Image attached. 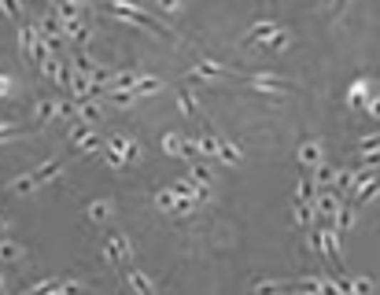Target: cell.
I'll return each instance as SVG.
<instances>
[{
  "label": "cell",
  "mask_w": 380,
  "mask_h": 295,
  "mask_svg": "<svg viewBox=\"0 0 380 295\" xmlns=\"http://www.w3.org/2000/svg\"><path fill=\"white\" fill-rule=\"evenodd\" d=\"M125 281H130V288H133V295H155V284L144 277L140 269H133V266H125Z\"/></svg>",
  "instance_id": "30bf717a"
},
{
  "label": "cell",
  "mask_w": 380,
  "mask_h": 295,
  "mask_svg": "<svg viewBox=\"0 0 380 295\" xmlns=\"http://www.w3.org/2000/svg\"><path fill=\"white\" fill-rule=\"evenodd\" d=\"M108 100L115 103V108H133V103H137V93H108Z\"/></svg>",
  "instance_id": "e575fe53"
},
{
  "label": "cell",
  "mask_w": 380,
  "mask_h": 295,
  "mask_svg": "<svg viewBox=\"0 0 380 295\" xmlns=\"http://www.w3.org/2000/svg\"><path fill=\"white\" fill-rule=\"evenodd\" d=\"M292 295H322V277H303V281H292Z\"/></svg>",
  "instance_id": "e0dca14e"
},
{
  "label": "cell",
  "mask_w": 380,
  "mask_h": 295,
  "mask_svg": "<svg viewBox=\"0 0 380 295\" xmlns=\"http://www.w3.org/2000/svg\"><path fill=\"white\" fill-rule=\"evenodd\" d=\"M255 295H292V281H259Z\"/></svg>",
  "instance_id": "9a60e30c"
},
{
  "label": "cell",
  "mask_w": 380,
  "mask_h": 295,
  "mask_svg": "<svg viewBox=\"0 0 380 295\" xmlns=\"http://www.w3.org/2000/svg\"><path fill=\"white\" fill-rule=\"evenodd\" d=\"M218 159L225 162V166H240V148H233V144H229V140H218Z\"/></svg>",
  "instance_id": "7402d4cb"
},
{
  "label": "cell",
  "mask_w": 380,
  "mask_h": 295,
  "mask_svg": "<svg viewBox=\"0 0 380 295\" xmlns=\"http://www.w3.org/2000/svg\"><path fill=\"white\" fill-rule=\"evenodd\" d=\"M0 11H4L8 19H15L19 26H23V4H19V0H0Z\"/></svg>",
  "instance_id": "f546056e"
},
{
  "label": "cell",
  "mask_w": 380,
  "mask_h": 295,
  "mask_svg": "<svg viewBox=\"0 0 380 295\" xmlns=\"http://www.w3.org/2000/svg\"><path fill=\"white\" fill-rule=\"evenodd\" d=\"M4 288H8V281H4V277H0V295H4Z\"/></svg>",
  "instance_id": "ee69618b"
},
{
  "label": "cell",
  "mask_w": 380,
  "mask_h": 295,
  "mask_svg": "<svg viewBox=\"0 0 380 295\" xmlns=\"http://www.w3.org/2000/svg\"><path fill=\"white\" fill-rule=\"evenodd\" d=\"M52 118H59V100H37L34 103V122L41 125V122H52Z\"/></svg>",
  "instance_id": "7c38bea8"
},
{
  "label": "cell",
  "mask_w": 380,
  "mask_h": 295,
  "mask_svg": "<svg viewBox=\"0 0 380 295\" xmlns=\"http://www.w3.org/2000/svg\"><path fill=\"white\" fill-rule=\"evenodd\" d=\"M155 8L170 15V11H178V8H181V0H155Z\"/></svg>",
  "instance_id": "f35d334b"
},
{
  "label": "cell",
  "mask_w": 380,
  "mask_h": 295,
  "mask_svg": "<svg viewBox=\"0 0 380 295\" xmlns=\"http://www.w3.org/2000/svg\"><path fill=\"white\" fill-rule=\"evenodd\" d=\"M163 152L174 155V159H181V155H185V140H181L178 133H166V137H163Z\"/></svg>",
  "instance_id": "cb8c5ba5"
},
{
  "label": "cell",
  "mask_w": 380,
  "mask_h": 295,
  "mask_svg": "<svg viewBox=\"0 0 380 295\" xmlns=\"http://www.w3.org/2000/svg\"><path fill=\"white\" fill-rule=\"evenodd\" d=\"M295 159H299L303 170H318V166H322V144L318 140H303L299 152H295Z\"/></svg>",
  "instance_id": "52a82bcc"
},
{
  "label": "cell",
  "mask_w": 380,
  "mask_h": 295,
  "mask_svg": "<svg viewBox=\"0 0 380 295\" xmlns=\"http://www.w3.org/2000/svg\"><path fill=\"white\" fill-rule=\"evenodd\" d=\"M155 207H159V210H170V214H174L178 192H174V188H163V192H155Z\"/></svg>",
  "instance_id": "4316f807"
},
{
  "label": "cell",
  "mask_w": 380,
  "mask_h": 295,
  "mask_svg": "<svg viewBox=\"0 0 380 295\" xmlns=\"http://www.w3.org/2000/svg\"><path fill=\"white\" fill-rule=\"evenodd\" d=\"M314 181H318V188H322V192H325V188H329V185L336 181V170H329V166L322 162V166H318V170H314Z\"/></svg>",
  "instance_id": "4dcf8cb0"
},
{
  "label": "cell",
  "mask_w": 380,
  "mask_h": 295,
  "mask_svg": "<svg viewBox=\"0 0 380 295\" xmlns=\"http://www.w3.org/2000/svg\"><path fill=\"white\" fill-rule=\"evenodd\" d=\"M218 140H222V137H215V133L200 137V152H203V155H215V159H218Z\"/></svg>",
  "instance_id": "d6a6232c"
},
{
  "label": "cell",
  "mask_w": 380,
  "mask_h": 295,
  "mask_svg": "<svg viewBox=\"0 0 380 295\" xmlns=\"http://www.w3.org/2000/svg\"><path fill=\"white\" fill-rule=\"evenodd\" d=\"M188 177H192L196 185H207V188H210V185H215V177H210V170H207V166H203V162H196V166H188Z\"/></svg>",
  "instance_id": "f1b7e54d"
},
{
  "label": "cell",
  "mask_w": 380,
  "mask_h": 295,
  "mask_svg": "<svg viewBox=\"0 0 380 295\" xmlns=\"http://www.w3.org/2000/svg\"><path fill=\"white\" fill-rule=\"evenodd\" d=\"M247 89H251V93H262V96H284V93L292 89V81L273 78V74H251V78H247Z\"/></svg>",
  "instance_id": "277c9868"
},
{
  "label": "cell",
  "mask_w": 380,
  "mask_h": 295,
  "mask_svg": "<svg viewBox=\"0 0 380 295\" xmlns=\"http://www.w3.org/2000/svg\"><path fill=\"white\" fill-rule=\"evenodd\" d=\"M0 237H8V218L0 214Z\"/></svg>",
  "instance_id": "b9f144b4"
},
{
  "label": "cell",
  "mask_w": 380,
  "mask_h": 295,
  "mask_svg": "<svg viewBox=\"0 0 380 295\" xmlns=\"http://www.w3.org/2000/svg\"><path fill=\"white\" fill-rule=\"evenodd\" d=\"M108 11L125 26H137V30H148V33H159V37L174 41V30L166 23H159L155 15H148V8L140 4V0H108Z\"/></svg>",
  "instance_id": "6da1fadb"
},
{
  "label": "cell",
  "mask_w": 380,
  "mask_h": 295,
  "mask_svg": "<svg viewBox=\"0 0 380 295\" xmlns=\"http://www.w3.org/2000/svg\"><path fill=\"white\" fill-rule=\"evenodd\" d=\"M178 108L185 111V118H200V108H196L192 89H181V93H178Z\"/></svg>",
  "instance_id": "ffe728a7"
},
{
  "label": "cell",
  "mask_w": 380,
  "mask_h": 295,
  "mask_svg": "<svg viewBox=\"0 0 380 295\" xmlns=\"http://www.w3.org/2000/svg\"><path fill=\"white\" fill-rule=\"evenodd\" d=\"M366 111H369L373 118H380V96H376V100H369V108H366Z\"/></svg>",
  "instance_id": "60d3db41"
},
{
  "label": "cell",
  "mask_w": 380,
  "mask_h": 295,
  "mask_svg": "<svg viewBox=\"0 0 380 295\" xmlns=\"http://www.w3.org/2000/svg\"><path fill=\"white\" fill-rule=\"evenodd\" d=\"M376 192H380V177H373V181H366L362 188H358V192H354V203L362 207V203H369V200H373Z\"/></svg>",
  "instance_id": "d4e9b609"
},
{
  "label": "cell",
  "mask_w": 380,
  "mask_h": 295,
  "mask_svg": "<svg viewBox=\"0 0 380 295\" xmlns=\"http://www.w3.org/2000/svg\"><path fill=\"white\" fill-rule=\"evenodd\" d=\"M103 255H108V262L115 269H125L133 262V247H130V237L125 233H108L103 237Z\"/></svg>",
  "instance_id": "3957f363"
},
{
  "label": "cell",
  "mask_w": 380,
  "mask_h": 295,
  "mask_svg": "<svg viewBox=\"0 0 380 295\" xmlns=\"http://www.w3.org/2000/svg\"><path fill=\"white\" fill-rule=\"evenodd\" d=\"M218 78H229V71L222 67V63H215V59H200L196 67L188 71L185 81H218Z\"/></svg>",
  "instance_id": "5b68a950"
},
{
  "label": "cell",
  "mask_w": 380,
  "mask_h": 295,
  "mask_svg": "<svg viewBox=\"0 0 380 295\" xmlns=\"http://www.w3.org/2000/svg\"><path fill=\"white\" fill-rule=\"evenodd\" d=\"M318 196H322V188H318V181H314V177H303L299 188H295V200H303V203H314Z\"/></svg>",
  "instance_id": "2e32d148"
},
{
  "label": "cell",
  "mask_w": 380,
  "mask_h": 295,
  "mask_svg": "<svg viewBox=\"0 0 380 295\" xmlns=\"http://www.w3.org/2000/svg\"><path fill=\"white\" fill-rule=\"evenodd\" d=\"M108 148H111V152H118L125 162H137V159H140V144H137L133 137H122V133H118V137L108 140Z\"/></svg>",
  "instance_id": "9c48e42d"
},
{
  "label": "cell",
  "mask_w": 380,
  "mask_h": 295,
  "mask_svg": "<svg viewBox=\"0 0 380 295\" xmlns=\"http://www.w3.org/2000/svg\"><path fill=\"white\" fill-rule=\"evenodd\" d=\"M23 255H26V247L23 244H15V240H0V262H23Z\"/></svg>",
  "instance_id": "5bb4252c"
},
{
  "label": "cell",
  "mask_w": 380,
  "mask_h": 295,
  "mask_svg": "<svg viewBox=\"0 0 380 295\" xmlns=\"http://www.w3.org/2000/svg\"><path fill=\"white\" fill-rule=\"evenodd\" d=\"M100 155H103V159H108V166H111V170H125V166H130V162H125V159H122L118 152H111V148H108V144H103V152H100Z\"/></svg>",
  "instance_id": "836d02e7"
},
{
  "label": "cell",
  "mask_w": 380,
  "mask_h": 295,
  "mask_svg": "<svg viewBox=\"0 0 380 295\" xmlns=\"http://www.w3.org/2000/svg\"><path fill=\"white\" fill-rule=\"evenodd\" d=\"M351 295H376L369 277H351Z\"/></svg>",
  "instance_id": "1f68e13d"
},
{
  "label": "cell",
  "mask_w": 380,
  "mask_h": 295,
  "mask_svg": "<svg viewBox=\"0 0 380 295\" xmlns=\"http://www.w3.org/2000/svg\"><path fill=\"white\" fill-rule=\"evenodd\" d=\"M0 96H15V81L8 74H0Z\"/></svg>",
  "instance_id": "8d00e7d4"
},
{
  "label": "cell",
  "mask_w": 380,
  "mask_h": 295,
  "mask_svg": "<svg viewBox=\"0 0 380 295\" xmlns=\"http://www.w3.org/2000/svg\"><path fill=\"white\" fill-rule=\"evenodd\" d=\"M63 30H67V41H71L74 48H86L89 37H93V30H89L86 19H71V23H63Z\"/></svg>",
  "instance_id": "ba28073f"
},
{
  "label": "cell",
  "mask_w": 380,
  "mask_h": 295,
  "mask_svg": "<svg viewBox=\"0 0 380 295\" xmlns=\"http://www.w3.org/2000/svg\"><path fill=\"white\" fill-rule=\"evenodd\" d=\"M89 222H108L111 218V200H96V203H89Z\"/></svg>",
  "instance_id": "603a6c76"
},
{
  "label": "cell",
  "mask_w": 380,
  "mask_h": 295,
  "mask_svg": "<svg viewBox=\"0 0 380 295\" xmlns=\"http://www.w3.org/2000/svg\"><path fill=\"white\" fill-rule=\"evenodd\" d=\"M78 118H81V122H89V125H96V122L103 118V115H100V103L81 100V103H78Z\"/></svg>",
  "instance_id": "44dd1931"
},
{
  "label": "cell",
  "mask_w": 380,
  "mask_h": 295,
  "mask_svg": "<svg viewBox=\"0 0 380 295\" xmlns=\"http://www.w3.org/2000/svg\"><path fill=\"white\" fill-rule=\"evenodd\" d=\"M358 148H362V152H376V148H380V137H366Z\"/></svg>",
  "instance_id": "ab89813d"
},
{
  "label": "cell",
  "mask_w": 380,
  "mask_h": 295,
  "mask_svg": "<svg viewBox=\"0 0 380 295\" xmlns=\"http://www.w3.org/2000/svg\"><path fill=\"white\" fill-rule=\"evenodd\" d=\"M59 170H63V159L59 155H52V159H45L41 166H34L30 174H23V177H15L8 188L15 196H26V192H34V188H41V185H48V181H56L59 177Z\"/></svg>",
  "instance_id": "7a4b0ae2"
},
{
  "label": "cell",
  "mask_w": 380,
  "mask_h": 295,
  "mask_svg": "<svg viewBox=\"0 0 380 295\" xmlns=\"http://www.w3.org/2000/svg\"><path fill=\"white\" fill-rule=\"evenodd\" d=\"M288 45H292V33H288V30H277V33L266 41V52H284Z\"/></svg>",
  "instance_id": "484cf974"
},
{
  "label": "cell",
  "mask_w": 380,
  "mask_h": 295,
  "mask_svg": "<svg viewBox=\"0 0 380 295\" xmlns=\"http://www.w3.org/2000/svg\"><path fill=\"white\" fill-rule=\"evenodd\" d=\"M292 214H295V225H303V229H310L314 222H318V207H314V203H303V200H295V207H292Z\"/></svg>",
  "instance_id": "8fae6325"
},
{
  "label": "cell",
  "mask_w": 380,
  "mask_h": 295,
  "mask_svg": "<svg viewBox=\"0 0 380 295\" xmlns=\"http://www.w3.org/2000/svg\"><path fill=\"white\" fill-rule=\"evenodd\" d=\"M56 295H59V291H56Z\"/></svg>",
  "instance_id": "f6af8a7d"
},
{
  "label": "cell",
  "mask_w": 380,
  "mask_h": 295,
  "mask_svg": "<svg viewBox=\"0 0 380 295\" xmlns=\"http://www.w3.org/2000/svg\"><path fill=\"white\" fill-rule=\"evenodd\" d=\"M351 225H354V203H344L340 214H336V229H340V233H347Z\"/></svg>",
  "instance_id": "83f0119b"
},
{
  "label": "cell",
  "mask_w": 380,
  "mask_h": 295,
  "mask_svg": "<svg viewBox=\"0 0 380 295\" xmlns=\"http://www.w3.org/2000/svg\"><path fill=\"white\" fill-rule=\"evenodd\" d=\"M23 130H19V122H0V140L4 137H19Z\"/></svg>",
  "instance_id": "d590c367"
},
{
  "label": "cell",
  "mask_w": 380,
  "mask_h": 295,
  "mask_svg": "<svg viewBox=\"0 0 380 295\" xmlns=\"http://www.w3.org/2000/svg\"><path fill=\"white\" fill-rule=\"evenodd\" d=\"M277 30H281L277 23H269V19H259V23L244 33V45H247V48H251V45H266V41L277 33Z\"/></svg>",
  "instance_id": "8992f818"
},
{
  "label": "cell",
  "mask_w": 380,
  "mask_h": 295,
  "mask_svg": "<svg viewBox=\"0 0 380 295\" xmlns=\"http://www.w3.org/2000/svg\"><path fill=\"white\" fill-rule=\"evenodd\" d=\"M347 103H351V108H369V81H366V78H358L354 86H351Z\"/></svg>",
  "instance_id": "4fadbf2b"
},
{
  "label": "cell",
  "mask_w": 380,
  "mask_h": 295,
  "mask_svg": "<svg viewBox=\"0 0 380 295\" xmlns=\"http://www.w3.org/2000/svg\"><path fill=\"white\" fill-rule=\"evenodd\" d=\"M133 93H137V100L140 96H159L163 93V78H140L137 86H133Z\"/></svg>",
  "instance_id": "ac0fdd59"
},
{
  "label": "cell",
  "mask_w": 380,
  "mask_h": 295,
  "mask_svg": "<svg viewBox=\"0 0 380 295\" xmlns=\"http://www.w3.org/2000/svg\"><path fill=\"white\" fill-rule=\"evenodd\" d=\"M344 4H347V0H332V11H340Z\"/></svg>",
  "instance_id": "7bdbcfd3"
},
{
  "label": "cell",
  "mask_w": 380,
  "mask_h": 295,
  "mask_svg": "<svg viewBox=\"0 0 380 295\" xmlns=\"http://www.w3.org/2000/svg\"><path fill=\"white\" fill-rule=\"evenodd\" d=\"M196 155H203L200 152V140H185V155L181 159H196Z\"/></svg>",
  "instance_id": "74e56055"
},
{
  "label": "cell",
  "mask_w": 380,
  "mask_h": 295,
  "mask_svg": "<svg viewBox=\"0 0 380 295\" xmlns=\"http://www.w3.org/2000/svg\"><path fill=\"white\" fill-rule=\"evenodd\" d=\"M63 288V277H48V281H37L26 288V295H56Z\"/></svg>",
  "instance_id": "d6986e66"
}]
</instances>
